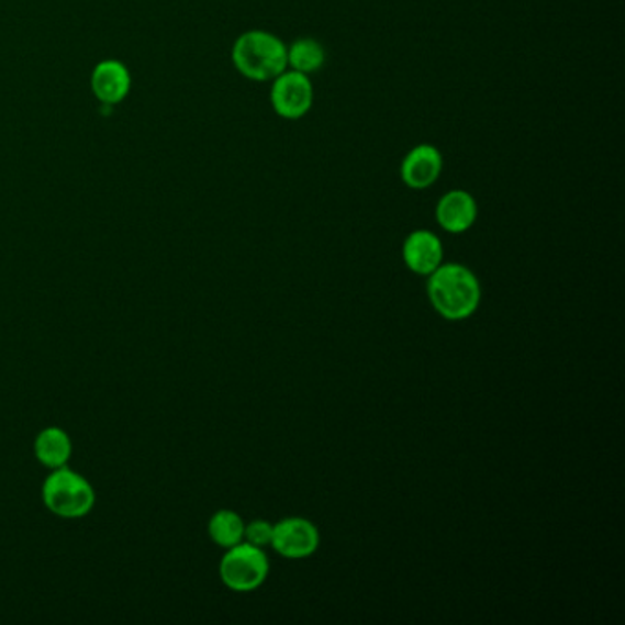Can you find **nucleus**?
<instances>
[{"label":"nucleus","mask_w":625,"mask_h":625,"mask_svg":"<svg viewBox=\"0 0 625 625\" xmlns=\"http://www.w3.org/2000/svg\"><path fill=\"white\" fill-rule=\"evenodd\" d=\"M443 169L444 158L440 149L432 144H418L400 164V178L408 188L422 191L437 182Z\"/></svg>","instance_id":"7"},{"label":"nucleus","mask_w":625,"mask_h":625,"mask_svg":"<svg viewBox=\"0 0 625 625\" xmlns=\"http://www.w3.org/2000/svg\"><path fill=\"white\" fill-rule=\"evenodd\" d=\"M271 536H274V525H270L268 521H252L249 525L244 526V539L255 547L263 548L270 545Z\"/></svg>","instance_id":"14"},{"label":"nucleus","mask_w":625,"mask_h":625,"mask_svg":"<svg viewBox=\"0 0 625 625\" xmlns=\"http://www.w3.org/2000/svg\"><path fill=\"white\" fill-rule=\"evenodd\" d=\"M438 226L448 233H465L476 224L479 205L473 194L465 189H451L444 193L435 208Z\"/></svg>","instance_id":"8"},{"label":"nucleus","mask_w":625,"mask_h":625,"mask_svg":"<svg viewBox=\"0 0 625 625\" xmlns=\"http://www.w3.org/2000/svg\"><path fill=\"white\" fill-rule=\"evenodd\" d=\"M268 558L263 553V548L243 542L235 547L227 548V553L222 558L221 580L227 589L237 592L255 591L263 585L268 576Z\"/></svg>","instance_id":"4"},{"label":"nucleus","mask_w":625,"mask_h":625,"mask_svg":"<svg viewBox=\"0 0 625 625\" xmlns=\"http://www.w3.org/2000/svg\"><path fill=\"white\" fill-rule=\"evenodd\" d=\"M271 109L277 116L295 122L309 114L314 105V83L306 74L287 68L271 81Z\"/></svg>","instance_id":"5"},{"label":"nucleus","mask_w":625,"mask_h":625,"mask_svg":"<svg viewBox=\"0 0 625 625\" xmlns=\"http://www.w3.org/2000/svg\"><path fill=\"white\" fill-rule=\"evenodd\" d=\"M244 526L246 525L243 517L237 512L219 510L208 523V532L211 542L216 543L219 547L232 548L244 542Z\"/></svg>","instance_id":"13"},{"label":"nucleus","mask_w":625,"mask_h":625,"mask_svg":"<svg viewBox=\"0 0 625 625\" xmlns=\"http://www.w3.org/2000/svg\"><path fill=\"white\" fill-rule=\"evenodd\" d=\"M34 454L48 470L65 468L72 459V440L62 427H46L35 438Z\"/></svg>","instance_id":"11"},{"label":"nucleus","mask_w":625,"mask_h":625,"mask_svg":"<svg viewBox=\"0 0 625 625\" xmlns=\"http://www.w3.org/2000/svg\"><path fill=\"white\" fill-rule=\"evenodd\" d=\"M287 62L290 70L295 72L316 74L325 67L327 52L325 46L312 37H299L292 45L287 46Z\"/></svg>","instance_id":"12"},{"label":"nucleus","mask_w":625,"mask_h":625,"mask_svg":"<svg viewBox=\"0 0 625 625\" xmlns=\"http://www.w3.org/2000/svg\"><path fill=\"white\" fill-rule=\"evenodd\" d=\"M270 545L282 558H309L320 547V532L309 520L290 517L274 525Z\"/></svg>","instance_id":"6"},{"label":"nucleus","mask_w":625,"mask_h":625,"mask_svg":"<svg viewBox=\"0 0 625 625\" xmlns=\"http://www.w3.org/2000/svg\"><path fill=\"white\" fill-rule=\"evenodd\" d=\"M232 62L249 81H274L288 68L287 45L266 30H249L235 41Z\"/></svg>","instance_id":"2"},{"label":"nucleus","mask_w":625,"mask_h":625,"mask_svg":"<svg viewBox=\"0 0 625 625\" xmlns=\"http://www.w3.org/2000/svg\"><path fill=\"white\" fill-rule=\"evenodd\" d=\"M131 76L125 65L120 62H103L92 74V90L103 103H118L129 94Z\"/></svg>","instance_id":"10"},{"label":"nucleus","mask_w":625,"mask_h":625,"mask_svg":"<svg viewBox=\"0 0 625 625\" xmlns=\"http://www.w3.org/2000/svg\"><path fill=\"white\" fill-rule=\"evenodd\" d=\"M41 498L46 510L63 520H81L92 512L96 504L92 484L68 466L52 470L43 484Z\"/></svg>","instance_id":"3"},{"label":"nucleus","mask_w":625,"mask_h":625,"mask_svg":"<svg viewBox=\"0 0 625 625\" xmlns=\"http://www.w3.org/2000/svg\"><path fill=\"white\" fill-rule=\"evenodd\" d=\"M402 255L411 271H415L418 276H429L443 265V243L429 230H416L405 238Z\"/></svg>","instance_id":"9"},{"label":"nucleus","mask_w":625,"mask_h":625,"mask_svg":"<svg viewBox=\"0 0 625 625\" xmlns=\"http://www.w3.org/2000/svg\"><path fill=\"white\" fill-rule=\"evenodd\" d=\"M427 295L440 316L449 322L470 317L481 303V284L462 265H440L429 274Z\"/></svg>","instance_id":"1"}]
</instances>
